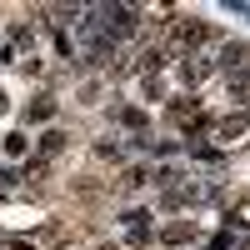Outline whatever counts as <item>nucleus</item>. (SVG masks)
Instances as JSON below:
<instances>
[{"label": "nucleus", "instance_id": "f257e3e1", "mask_svg": "<svg viewBox=\"0 0 250 250\" xmlns=\"http://www.w3.org/2000/svg\"><path fill=\"white\" fill-rule=\"evenodd\" d=\"M195 45H205V25H200V20H175V30H170V50L185 60V55H195Z\"/></svg>", "mask_w": 250, "mask_h": 250}, {"label": "nucleus", "instance_id": "f03ea898", "mask_svg": "<svg viewBox=\"0 0 250 250\" xmlns=\"http://www.w3.org/2000/svg\"><path fill=\"white\" fill-rule=\"evenodd\" d=\"M210 65H215V70H225V75L245 70V65H250V45H245V40H230V45L210 50Z\"/></svg>", "mask_w": 250, "mask_h": 250}, {"label": "nucleus", "instance_id": "7ed1b4c3", "mask_svg": "<svg viewBox=\"0 0 250 250\" xmlns=\"http://www.w3.org/2000/svg\"><path fill=\"white\" fill-rule=\"evenodd\" d=\"M210 70H215V65H210V55H185V60H180V80H185L190 90L205 85V80H210Z\"/></svg>", "mask_w": 250, "mask_h": 250}, {"label": "nucleus", "instance_id": "20e7f679", "mask_svg": "<svg viewBox=\"0 0 250 250\" xmlns=\"http://www.w3.org/2000/svg\"><path fill=\"white\" fill-rule=\"evenodd\" d=\"M145 220H150L145 210H130V215H125V240H130V245H145V240H150V225H145Z\"/></svg>", "mask_w": 250, "mask_h": 250}, {"label": "nucleus", "instance_id": "39448f33", "mask_svg": "<svg viewBox=\"0 0 250 250\" xmlns=\"http://www.w3.org/2000/svg\"><path fill=\"white\" fill-rule=\"evenodd\" d=\"M245 125H250V115H225V120L215 125V135H220V140H230V135H240V130H245Z\"/></svg>", "mask_w": 250, "mask_h": 250}, {"label": "nucleus", "instance_id": "423d86ee", "mask_svg": "<svg viewBox=\"0 0 250 250\" xmlns=\"http://www.w3.org/2000/svg\"><path fill=\"white\" fill-rule=\"evenodd\" d=\"M25 115H30V125H45V120L55 115V105H50V95H35V105H30Z\"/></svg>", "mask_w": 250, "mask_h": 250}, {"label": "nucleus", "instance_id": "0eeeda50", "mask_svg": "<svg viewBox=\"0 0 250 250\" xmlns=\"http://www.w3.org/2000/svg\"><path fill=\"white\" fill-rule=\"evenodd\" d=\"M225 80H230V95H240V100L250 95V65H245V70H235V75H225Z\"/></svg>", "mask_w": 250, "mask_h": 250}, {"label": "nucleus", "instance_id": "6e6552de", "mask_svg": "<svg viewBox=\"0 0 250 250\" xmlns=\"http://www.w3.org/2000/svg\"><path fill=\"white\" fill-rule=\"evenodd\" d=\"M160 240H165V245H185V240H190V225H165Z\"/></svg>", "mask_w": 250, "mask_h": 250}, {"label": "nucleus", "instance_id": "1a4fd4ad", "mask_svg": "<svg viewBox=\"0 0 250 250\" xmlns=\"http://www.w3.org/2000/svg\"><path fill=\"white\" fill-rule=\"evenodd\" d=\"M65 150V135L60 130H45V140H40V155H60Z\"/></svg>", "mask_w": 250, "mask_h": 250}, {"label": "nucleus", "instance_id": "9d476101", "mask_svg": "<svg viewBox=\"0 0 250 250\" xmlns=\"http://www.w3.org/2000/svg\"><path fill=\"white\" fill-rule=\"evenodd\" d=\"M115 120L130 125V130H145V115H140V110H115Z\"/></svg>", "mask_w": 250, "mask_h": 250}, {"label": "nucleus", "instance_id": "9b49d317", "mask_svg": "<svg viewBox=\"0 0 250 250\" xmlns=\"http://www.w3.org/2000/svg\"><path fill=\"white\" fill-rule=\"evenodd\" d=\"M205 250H235V230H220V235L205 245Z\"/></svg>", "mask_w": 250, "mask_h": 250}, {"label": "nucleus", "instance_id": "f8f14e48", "mask_svg": "<svg viewBox=\"0 0 250 250\" xmlns=\"http://www.w3.org/2000/svg\"><path fill=\"white\" fill-rule=\"evenodd\" d=\"M5 150L10 155H25V135H5Z\"/></svg>", "mask_w": 250, "mask_h": 250}, {"label": "nucleus", "instance_id": "ddd939ff", "mask_svg": "<svg viewBox=\"0 0 250 250\" xmlns=\"http://www.w3.org/2000/svg\"><path fill=\"white\" fill-rule=\"evenodd\" d=\"M225 10H230V15H245V20H250V5H245V0H230Z\"/></svg>", "mask_w": 250, "mask_h": 250}, {"label": "nucleus", "instance_id": "4468645a", "mask_svg": "<svg viewBox=\"0 0 250 250\" xmlns=\"http://www.w3.org/2000/svg\"><path fill=\"white\" fill-rule=\"evenodd\" d=\"M10 250H35V245H25V240H10Z\"/></svg>", "mask_w": 250, "mask_h": 250}, {"label": "nucleus", "instance_id": "2eb2a0df", "mask_svg": "<svg viewBox=\"0 0 250 250\" xmlns=\"http://www.w3.org/2000/svg\"><path fill=\"white\" fill-rule=\"evenodd\" d=\"M100 250H115V245H100Z\"/></svg>", "mask_w": 250, "mask_h": 250}, {"label": "nucleus", "instance_id": "dca6fc26", "mask_svg": "<svg viewBox=\"0 0 250 250\" xmlns=\"http://www.w3.org/2000/svg\"><path fill=\"white\" fill-rule=\"evenodd\" d=\"M245 250H250V245H245Z\"/></svg>", "mask_w": 250, "mask_h": 250}]
</instances>
